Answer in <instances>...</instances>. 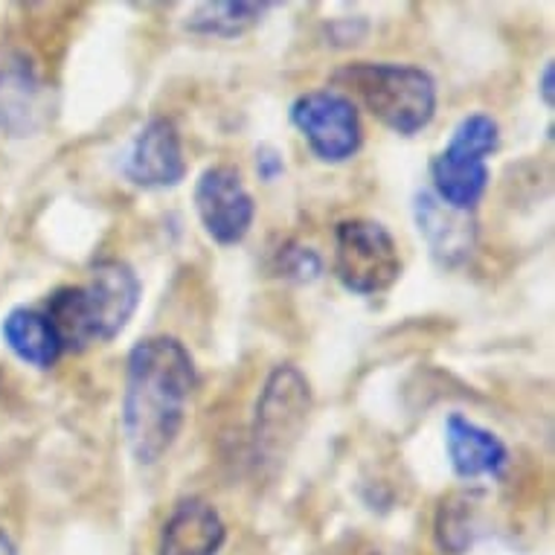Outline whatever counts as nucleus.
<instances>
[{"instance_id":"obj_15","label":"nucleus","mask_w":555,"mask_h":555,"mask_svg":"<svg viewBox=\"0 0 555 555\" xmlns=\"http://www.w3.org/2000/svg\"><path fill=\"white\" fill-rule=\"evenodd\" d=\"M271 3H201L190 12L186 29L204 38H238L264 18Z\"/></svg>"},{"instance_id":"obj_19","label":"nucleus","mask_w":555,"mask_h":555,"mask_svg":"<svg viewBox=\"0 0 555 555\" xmlns=\"http://www.w3.org/2000/svg\"><path fill=\"white\" fill-rule=\"evenodd\" d=\"M553 62H546L544 70H541V100H544L546 108H553Z\"/></svg>"},{"instance_id":"obj_8","label":"nucleus","mask_w":555,"mask_h":555,"mask_svg":"<svg viewBox=\"0 0 555 555\" xmlns=\"http://www.w3.org/2000/svg\"><path fill=\"white\" fill-rule=\"evenodd\" d=\"M195 212L207 236L219 245H238L256 219L254 195L233 166H210L195 181Z\"/></svg>"},{"instance_id":"obj_13","label":"nucleus","mask_w":555,"mask_h":555,"mask_svg":"<svg viewBox=\"0 0 555 555\" xmlns=\"http://www.w3.org/2000/svg\"><path fill=\"white\" fill-rule=\"evenodd\" d=\"M0 335L24 364L36 366V370L55 366V361L64 352L62 337L44 311L38 309H12L3 318Z\"/></svg>"},{"instance_id":"obj_16","label":"nucleus","mask_w":555,"mask_h":555,"mask_svg":"<svg viewBox=\"0 0 555 555\" xmlns=\"http://www.w3.org/2000/svg\"><path fill=\"white\" fill-rule=\"evenodd\" d=\"M38 108V79L24 62L0 67V126L29 128Z\"/></svg>"},{"instance_id":"obj_21","label":"nucleus","mask_w":555,"mask_h":555,"mask_svg":"<svg viewBox=\"0 0 555 555\" xmlns=\"http://www.w3.org/2000/svg\"><path fill=\"white\" fill-rule=\"evenodd\" d=\"M373 555H378V553H373Z\"/></svg>"},{"instance_id":"obj_2","label":"nucleus","mask_w":555,"mask_h":555,"mask_svg":"<svg viewBox=\"0 0 555 555\" xmlns=\"http://www.w3.org/2000/svg\"><path fill=\"white\" fill-rule=\"evenodd\" d=\"M143 297L134 268L119 259L96 262L82 285H67L50 297L47 318L62 337L64 349L82 352L93 344H111L126 332Z\"/></svg>"},{"instance_id":"obj_9","label":"nucleus","mask_w":555,"mask_h":555,"mask_svg":"<svg viewBox=\"0 0 555 555\" xmlns=\"http://www.w3.org/2000/svg\"><path fill=\"white\" fill-rule=\"evenodd\" d=\"M119 172L140 190H172L186 178L181 134L172 119L152 117L119 155Z\"/></svg>"},{"instance_id":"obj_10","label":"nucleus","mask_w":555,"mask_h":555,"mask_svg":"<svg viewBox=\"0 0 555 555\" xmlns=\"http://www.w3.org/2000/svg\"><path fill=\"white\" fill-rule=\"evenodd\" d=\"M413 216H416L420 236L428 242L437 262L454 268L472 256L474 242H477V221L472 212L454 210L430 190H422L413 198Z\"/></svg>"},{"instance_id":"obj_20","label":"nucleus","mask_w":555,"mask_h":555,"mask_svg":"<svg viewBox=\"0 0 555 555\" xmlns=\"http://www.w3.org/2000/svg\"><path fill=\"white\" fill-rule=\"evenodd\" d=\"M0 555H18V546L12 544V538L0 529Z\"/></svg>"},{"instance_id":"obj_4","label":"nucleus","mask_w":555,"mask_h":555,"mask_svg":"<svg viewBox=\"0 0 555 555\" xmlns=\"http://www.w3.org/2000/svg\"><path fill=\"white\" fill-rule=\"evenodd\" d=\"M501 149V126L489 114H468L456 122L448 146L430 160L434 195L454 210L472 212L489 186V164Z\"/></svg>"},{"instance_id":"obj_12","label":"nucleus","mask_w":555,"mask_h":555,"mask_svg":"<svg viewBox=\"0 0 555 555\" xmlns=\"http://www.w3.org/2000/svg\"><path fill=\"white\" fill-rule=\"evenodd\" d=\"M446 451L456 477H503L509 465V451L503 439L477 422L465 420L463 413H451L446 420Z\"/></svg>"},{"instance_id":"obj_14","label":"nucleus","mask_w":555,"mask_h":555,"mask_svg":"<svg viewBox=\"0 0 555 555\" xmlns=\"http://www.w3.org/2000/svg\"><path fill=\"white\" fill-rule=\"evenodd\" d=\"M482 535V492H456L437 512V544L442 553H468Z\"/></svg>"},{"instance_id":"obj_1","label":"nucleus","mask_w":555,"mask_h":555,"mask_svg":"<svg viewBox=\"0 0 555 555\" xmlns=\"http://www.w3.org/2000/svg\"><path fill=\"white\" fill-rule=\"evenodd\" d=\"M195 384V361L178 337H146L128 352L122 437L137 465H155L172 451Z\"/></svg>"},{"instance_id":"obj_3","label":"nucleus","mask_w":555,"mask_h":555,"mask_svg":"<svg viewBox=\"0 0 555 555\" xmlns=\"http://www.w3.org/2000/svg\"><path fill=\"white\" fill-rule=\"evenodd\" d=\"M382 126L401 137L420 134L437 117V82L416 64L356 62L337 74Z\"/></svg>"},{"instance_id":"obj_7","label":"nucleus","mask_w":555,"mask_h":555,"mask_svg":"<svg viewBox=\"0 0 555 555\" xmlns=\"http://www.w3.org/2000/svg\"><path fill=\"white\" fill-rule=\"evenodd\" d=\"M292 122L323 164H344L356 157L364 143L356 102L335 88H320L297 96L292 105Z\"/></svg>"},{"instance_id":"obj_6","label":"nucleus","mask_w":555,"mask_h":555,"mask_svg":"<svg viewBox=\"0 0 555 555\" xmlns=\"http://www.w3.org/2000/svg\"><path fill=\"white\" fill-rule=\"evenodd\" d=\"M314 396L309 378L294 364L273 366L264 382V390L256 401L254 446L262 463L280 465L292 448L300 442L302 430L309 425Z\"/></svg>"},{"instance_id":"obj_17","label":"nucleus","mask_w":555,"mask_h":555,"mask_svg":"<svg viewBox=\"0 0 555 555\" xmlns=\"http://www.w3.org/2000/svg\"><path fill=\"white\" fill-rule=\"evenodd\" d=\"M276 273L283 280H288V283L309 285L323 273V259H320L314 247L297 245L294 242V245L280 247V254H276Z\"/></svg>"},{"instance_id":"obj_5","label":"nucleus","mask_w":555,"mask_h":555,"mask_svg":"<svg viewBox=\"0 0 555 555\" xmlns=\"http://www.w3.org/2000/svg\"><path fill=\"white\" fill-rule=\"evenodd\" d=\"M335 276L358 297L390 292L401 276L399 242L382 221H340L335 228Z\"/></svg>"},{"instance_id":"obj_18","label":"nucleus","mask_w":555,"mask_h":555,"mask_svg":"<svg viewBox=\"0 0 555 555\" xmlns=\"http://www.w3.org/2000/svg\"><path fill=\"white\" fill-rule=\"evenodd\" d=\"M256 175H259L264 183H273L276 178H283L285 175L283 155H280L273 146L259 149V152H256Z\"/></svg>"},{"instance_id":"obj_11","label":"nucleus","mask_w":555,"mask_h":555,"mask_svg":"<svg viewBox=\"0 0 555 555\" xmlns=\"http://www.w3.org/2000/svg\"><path fill=\"white\" fill-rule=\"evenodd\" d=\"M228 541V524L219 509L201 498L175 503L157 541V555H219Z\"/></svg>"}]
</instances>
